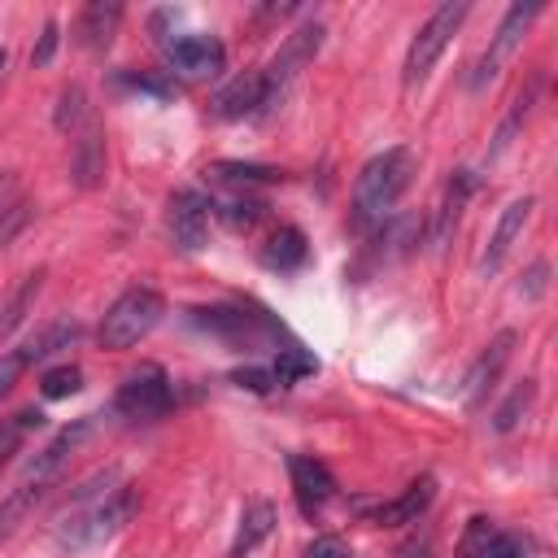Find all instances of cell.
<instances>
[{"label":"cell","instance_id":"cell-25","mask_svg":"<svg viewBox=\"0 0 558 558\" xmlns=\"http://www.w3.org/2000/svg\"><path fill=\"white\" fill-rule=\"evenodd\" d=\"M532 401H536V379L514 384V388H510V397L493 410V432H501V436H506V432H514V427L532 414Z\"/></svg>","mask_w":558,"mask_h":558},{"label":"cell","instance_id":"cell-23","mask_svg":"<svg viewBox=\"0 0 558 558\" xmlns=\"http://www.w3.org/2000/svg\"><path fill=\"white\" fill-rule=\"evenodd\" d=\"M39 288H44V266H39V270H31V275H22V283L13 288V296L0 305V340H9V336L22 327V318L31 314L35 296H39Z\"/></svg>","mask_w":558,"mask_h":558},{"label":"cell","instance_id":"cell-15","mask_svg":"<svg viewBox=\"0 0 558 558\" xmlns=\"http://www.w3.org/2000/svg\"><path fill=\"white\" fill-rule=\"evenodd\" d=\"M432 497H436V475H418V480H410L397 497H388V501H379L366 519L371 523H379V527H401V523H418L423 514H427V506H432Z\"/></svg>","mask_w":558,"mask_h":558},{"label":"cell","instance_id":"cell-1","mask_svg":"<svg viewBox=\"0 0 558 558\" xmlns=\"http://www.w3.org/2000/svg\"><path fill=\"white\" fill-rule=\"evenodd\" d=\"M135 510H140V488L126 484V480L118 475V466L96 471V475H87V480L70 493L65 510L57 514V523H52V545H57V549H70V554H74V549H92V545L118 536V532L135 519Z\"/></svg>","mask_w":558,"mask_h":558},{"label":"cell","instance_id":"cell-12","mask_svg":"<svg viewBox=\"0 0 558 558\" xmlns=\"http://www.w3.org/2000/svg\"><path fill=\"white\" fill-rule=\"evenodd\" d=\"M541 13H545V4H541V0H527V4H510V9H506L501 26H497V35H493V44H488V52H484V57H480V65H475V78H471L475 87H480L484 78H493V74H497V65L519 48V39L527 35V26H532Z\"/></svg>","mask_w":558,"mask_h":558},{"label":"cell","instance_id":"cell-13","mask_svg":"<svg viewBox=\"0 0 558 558\" xmlns=\"http://www.w3.org/2000/svg\"><path fill=\"white\" fill-rule=\"evenodd\" d=\"M532 209H536V201H532V196H514V201L501 209V218H497V227H493V235H488V244H484V253H480V262H475L480 279H493V275L501 270V262L510 257L514 240L523 235V227H527Z\"/></svg>","mask_w":558,"mask_h":558},{"label":"cell","instance_id":"cell-19","mask_svg":"<svg viewBox=\"0 0 558 558\" xmlns=\"http://www.w3.org/2000/svg\"><path fill=\"white\" fill-rule=\"evenodd\" d=\"M275 506L266 501V497H253L244 510H240V527H235V541H231V549H227V558H248L270 532H275Z\"/></svg>","mask_w":558,"mask_h":558},{"label":"cell","instance_id":"cell-16","mask_svg":"<svg viewBox=\"0 0 558 558\" xmlns=\"http://www.w3.org/2000/svg\"><path fill=\"white\" fill-rule=\"evenodd\" d=\"M458 558H527L523 554V541L506 527H497L493 519L475 514L466 527H462V541H458Z\"/></svg>","mask_w":558,"mask_h":558},{"label":"cell","instance_id":"cell-8","mask_svg":"<svg viewBox=\"0 0 558 558\" xmlns=\"http://www.w3.org/2000/svg\"><path fill=\"white\" fill-rule=\"evenodd\" d=\"M196 327H205L209 336H218L222 344L231 349H262L270 340H279L283 331L266 318V314H253V310H240V305H209V310H187Z\"/></svg>","mask_w":558,"mask_h":558},{"label":"cell","instance_id":"cell-17","mask_svg":"<svg viewBox=\"0 0 558 558\" xmlns=\"http://www.w3.org/2000/svg\"><path fill=\"white\" fill-rule=\"evenodd\" d=\"M262 70H248V74H235L218 96H214V113L235 122V118H266L262 109Z\"/></svg>","mask_w":558,"mask_h":558},{"label":"cell","instance_id":"cell-34","mask_svg":"<svg viewBox=\"0 0 558 558\" xmlns=\"http://www.w3.org/2000/svg\"><path fill=\"white\" fill-rule=\"evenodd\" d=\"M231 384L248 388V392H270L275 375H270V366H240V371H231Z\"/></svg>","mask_w":558,"mask_h":558},{"label":"cell","instance_id":"cell-29","mask_svg":"<svg viewBox=\"0 0 558 558\" xmlns=\"http://www.w3.org/2000/svg\"><path fill=\"white\" fill-rule=\"evenodd\" d=\"M218 218L231 231H253L266 218V201H257V196H231L227 205H218Z\"/></svg>","mask_w":558,"mask_h":558},{"label":"cell","instance_id":"cell-36","mask_svg":"<svg viewBox=\"0 0 558 558\" xmlns=\"http://www.w3.org/2000/svg\"><path fill=\"white\" fill-rule=\"evenodd\" d=\"M305 558H353V549L340 536H314L305 545Z\"/></svg>","mask_w":558,"mask_h":558},{"label":"cell","instance_id":"cell-18","mask_svg":"<svg viewBox=\"0 0 558 558\" xmlns=\"http://www.w3.org/2000/svg\"><path fill=\"white\" fill-rule=\"evenodd\" d=\"M118 26H122V4H113V0H92V4H83L78 17H74V39H78L83 48L100 52V48L113 44Z\"/></svg>","mask_w":558,"mask_h":558},{"label":"cell","instance_id":"cell-33","mask_svg":"<svg viewBox=\"0 0 558 558\" xmlns=\"http://www.w3.org/2000/svg\"><path fill=\"white\" fill-rule=\"evenodd\" d=\"M22 214V196H17V174L13 170H0V240L9 235L4 218H17Z\"/></svg>","mask_w":558,"mask_h":558},{"label":"cell","instance_id":"cell-35","mask_svg":"<svg viewBox=\"0 0 558 558\" xmlns=\"http://www.w3.org/2000/svg\"><path fill=\"white\" fill-rule=\"evenodd\" d=\"M57 44H61V22H57V17H48V22H44L39 44L31 48V65H48V61H52V52H57Z\"/></svg>","mask_w":558,"mask_h":558},{"label":"cell","instance_id":"cell-31","mask_svg":"<svg viewBox=\"0 0 558 558\" xmlns=\"http://www.w3.org/2000/svg\"><path fill=\"white\" fill-rule=\"evenodd\" d=\"M536 92H541V74H532V78H527V87L514 96V109H510V118H506V122H501V131H497V148H501V144H506L514 131H519V122L532 113V100H536Z\"/></svg>","mask_w":558,"mask_h":558},{"label":"cell","instance_id":"cell-7","mask_svg":"<svg viewBox=\"0 0 558 558\" xmlns=\"http://www.w3.org/2000/svg\"><path fill=\"white\" fill-rule=\"evenodd\" d=\"M466 13H471V4L466 0H458V4H440L423 26H418V35L410 39V52H405V65H401V78L414 87V83H423L427 74H432V65H436V57L449 48V39L458 35V26L466 22Z\"/></svg>","mask_w":558,"mask_h":558},{"label":"cell","instance_id":"cell-11","mask_svg":"<svg viewBox=\"0 0 558 558\" xmlns=\"http://www.w3.org/2000/svg\"><path fill=\"white\" fill-rule=\"evenodd\" d=\"M288 480H292L296 510L305 519H318L323 506L336 497V475L318 458H310V453H288Z\"/></svg>","mask_w":558,"mask_h":558},{"label":"cell","instance_id":"cell-9","mask_svg":"<svg viewBox=\"0 0 558 558\" xmlns=\"http://www.w3.org/2000/svg\"><path fill=\"white\" fill-rule=\"evenodd\" d=\"M166 48V61L174 74L183 78H218L222 65H227V48L218 35H205V31H187V35H161L157 39Z\"/></svg>","mask_w":558,"mask_h":558},{"label":"cell","instance_id":"cell-21","mask_svg":"<svg viewBox=\"0 0 558 558\" xmlns=\"http://www.w3.org/2000/svg\"><path fill=\"white\" fill-rule=\"evenodd\" d=\"M471 192H475V174H471V170H453V179L445 183V201H440V209H436V231H432V244H436V248H445L449 235L458 231V218H462Z\"/></svg>","mask_w":558,"mask_h":558},{"label":"cell","instance_id":"cell-4","mask_svg":"<svg viewBox=\"0 0 558 558\" xmlns=\"http://www.w3.org/2000/svg\"><path fill=\"white\" fill-rule=\"evenodd\" d=\"M161 314H166V296H161L157 288H148V283L126 288V292L105 310V318H100V327H96L100 349H113V353L135 349V344L161 323Z\"/></svg>","mask_w":558,"mask_h":558},{"label":"cell","instance_id":"cell-39","mask_svg":"<svg viewBox=\"0 0 558 558\" xmlns=\"http://www.w3.org/2000/svg\"><path fill=\"white\" fill-rule=\"evenodd\" d=\"M4 65H9V52L0 48V78H4Z\"/></svg>","mask_w":558,"mask_h":558},{"label":"cell","instance_id":"cell-32","mask_svg":"<svg viewBox=\"0 0 558 558\" xmlns=\"http://www.w3.org/2000/svg\"><path fill=\"white\" fill-rule=\"evenodd\" d=\"M118 87H131V92H148L157 100H170L179 96V83L174 78H157V74H118Z\"/></svg>","mask_w":558,"mask_h":558},{"label":"cell","instance_id":"cell-37","mask_svg":"<svg viewBox=\"0 0 558 558\" xmlns=\"http://www.w3.org/2000/svg\"><path fill=\"white\" fill-rule=\"evenodd\" d=\"M545 275H549V266H545V262H532V266H527V275H523V283H519V292H523V296H541V292L549 288V279H545Z\"/></svg>","mask_w":558,"mask_h":558},{"label":"cell","instance_id":"cell-2","mask_svg":"<svg viewBox=\"0 0 558 558\" xmlns=\"http://www.w3.org/2000/svg\"><path fill=\"white\" fill-rule=\"evenodd\" d=\"M414 174H418V153L414 148L397 144V148L375 153L353 179V205H349L353 231H379L392 218V205L410 192Z\"/></svg>","mask_w":558,"mask_h":558},{"label":"cell","instance_id":"cell-28","mask_svg":"<svg viewBox=\"0 0 558 558\" xmlns=\"http://www.w3.org/2000/svg\"><path fill=\"white\" fill-rule=\"evenodd\" d=\"M44 423V414L39 410H17V414H9V418H0V466L22 449V440H26V432H35Z\"/></svg>","mask_w":558,"mask_h":558},{"label":"cell","instance_id":"cell-10","mask_svg":"<svg viewBox=\"0 0 558 558\" xmlns=\"http://www.w3.org/2000/svg\"><path fill=\"white\" fill-rule=\"evenodd\" d=\"M209 209L214 201L196 187H179L170 196V209H166V222H170V240L174 248L183 253H201L205 248V235H209Z\"/></svg>","mask_w":558,"mask_h":558},{"label":"cell","instance_id":"cell-5","mask_svg":"<svg viewBox=\"0 0 558 558\" xmlns=\"http://www.w3.org/2000/svg\"><path fill=\"white\" fill-rule=\"evenodd\" d=\"M323 35H327L323 22H301L296 31H288V39L279 44V52H275L270 65L262 70V96H266L262 109H266V113H275V109L283 105V96H288V87L296 83V74L318 57Z\"/></svg>","mask_w":558,"mask_h":558},{"label":"cell","instance_id":"cell-26","mask_svg":"<svg viewBox=\"0 0 558 558\" xmlns=\"http://www.w3.org/2000/svg\"><path fill=\"white\" fill-rule=\"evenodd\" d=\"M52 122H57V131H65V135H78L87 122H92V113H87V92L78 87V83H70V87H61V96H57V113H52Z\"/></svg>","mask_w":558,"mask_h":558},{"label":"cell","instance_id":"cell-20","mask_svg":"<svg viewBox=\"0 0 558 558\" xmlns=\"http://www.w3.org/2000/svg\"><path fill=\"white\" fill-rule=\"evenodd\" d=\"M70 174L78 187H96L100 174H105V135L96 122H87L78 135H74V153H70Z\"/></svg>","mask_w":558,"mask_h":558},{"label":"cell","instance_id":"cell-22","mask_svg":"<svg viewBox=\"0 0 558 558\" xmlns=\"http://www.w3.org/2000/svg\"><path fill=\"white\" fill-rule=\"evenodd\" d=\"M305 257H310V244H305L301 227H279V231L266 240V248H262V266H266V270H279V275L301 270Z\"/></svg>","mask_w":558,"mask_h":558},{"label":"cell","instance_id":"cell-38","mask_svg":"<svg viewBox=\"0 0 558 558\" xmlns=\"http://www.w3.org/2000/svg\"><path fill=\"white\" fill-rule=\"evenodd\" d=\"M401 558H436V545H432V536H418L414 545H405V549H401Z\"/></svg>","mask_w":558,"mask_h":558},{"label":"cell","instance_id":"cell-27","mask_svg":"<svg viewBox=\"0 0 558 558\" xmlns=\"http://www.w3.org/2000/svg\"><path fill=\"white\" fill-rule=\"evenodd\" d=\"M314 371H318V362H314V353H305L301 344L279 349V353H275V362H270L275 388H292L296 379H305V375H314Z\"/></svg>","mask_w":558,"mask_h":558},{"label":"cell","instance_id":"cell-6","mask_svg":"<svg viewBox=\"0 0 558 558\" xmlns=\"http://www.w3.org/2000/svg\"><path fill=\"white\" fill-rule=\"evenodd\" d=\"M174 405V384L157 362H140L113 392V410L131 423H157Z\"/></svg>","mask_w":558,"mask_h":558},{"label":"cell","instance_id":"cell-30","mask_svg":"<svg viewBox=\"0 0 558 558\" xmlns=\"http://www.w3.org/2000/svg\"><path fill=\"white\" fill-rule=\"evenodd\" d=\"M83 388V371L78 366H70V362H61V366H48L44 375H39V397L44 401H61V397H74Z\"/></svg>","mask_w":558,"mask_h":558},{"label":"cell","instance_id":"cell-3","mask_svg":"<svg viewBox=\"0 0 558 558\" xmlns=\"http://www.w3.org/2000/svg\"><path fill=\"white\" fill-rule=\"evenodd\" d=\"M92 427H96V414H83V418H74L70 427H61L31 462H26V471L17 475V484L9 488V497L0 501V541L48 497V488L57 484V475L65 471V462H70V453L92 436Z\"/></svg>","mask_w":558,"mask_h":558},{"label":"cell","instance_id":"cell-24","mask_svg":"<svg viewBox=\"0 0 558 558\" xmlns=\"http://www.w3.org/2000/svg\"><path fill=\"white\" fill-rule=\"evenodd\" d=\"M205 174L214 183H231V187H253V183H279L283 179V170L257 166V161H214V166H205Z\"/></svg>","mask_w":558,"mask_h":558},{"label":"cell","instance_id":"cell-14","mask_svg":"<svg viewBox=\"0 0 558 558\" xmlns=\"http://www.w3.org/2000/svg\"><path fill=\"white\" fill-rule=\"evenodd\" d=\"M514 331L506 327V331H497L488 344H484V353L471 362V371H466V379H462V397H466V405H484V397L493 392V384L501 379V371H506V362H510V353H514Z\"/></svg>","mask_w":558,"mask_h":558}]
</instances>
